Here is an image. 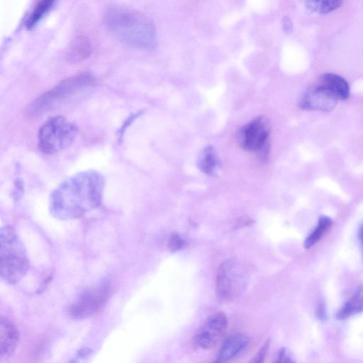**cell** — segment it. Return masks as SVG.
Instances as JSON below:
<instances>
[{
    "label": "cell",
    "instance_id": "cell-1",
    "mask_svg": "<svg viewBox=\"0 0 363 363\" xmlns=\"http://www.w3.org/2000/svg\"><path fill=\"white\" fill-rule=\"evenodd\" d=\"M105 179L97 171L89 169L66 179L51 193L49 210L61 220L80 218L100 206Z\"/></svg>",
    "mask_w": 363,
    "mask_h": 363
},
{
    "label": "cell",
    "instance_id": "cell-2",
    "mask_svg": "<svg viewBox=\"0 0 363 363\" xmlns=\"http://www.w3.org/2000/svg\"><path fill=\"white\" fill-rule=\"evenodd\" d=\"M104 22L109 31L123 43L140 49H151L157 43L152 22L140 12L113 4L104 12Z\"/></svg>",
    "mask_w": 363,
    "mask_h": 363
},
{
    "label": "cell",
    "instance_id": "cell-3",
    "mask_svg": "<svg viewBox=\"0 0 363 363\" xmlns=\"http://www.w3.org/2000/svg\"><path fill=\"white\" fill-rule=\"evenodd\" d=\"M29 259L26 248L13 228L5 225L0 231V274L6 283L15 284L27 273Z\"/></svg>",
    "mask_w": 363,
    "mask_h": 363
},
{
    "label": "cell",
    "instance_id": "cell-4",
    "mask_svg": "<svg viewBox=\"0 0 363 363\" xmlns=\"http://www.w3.org/2000/svg\"><path fill=\"white\" fill-rule=\"evenodd\" d=\"M78 134L77 127L62 116L49 118L38 132V147L46 155H54L68 148Z\"/></svg>",
    "mask_w": 363,
    "mask_h": 363
},
{
    "label": "cell",
    "instance_id": "cell-5",
    "mask_svg": "<svg viewBox=\"0 0 363 363\" xmlns=\"http://www.w3.org/2000/svg\"><path fill=\"white\" fill-rule=\"evenodd\" d=\"M94 77L83 72L67 78L50 90L43 94L28 106V116L35 117L54 106L58 102L91 85Z\"/></svg>",
    "mask_w": 363,
    "mask_h": 363
},
{
    "label": "cell",
    "instance_id": "cell-6",
    "mask_svg": "<svg viewBox=\"0 0 363 363\" xmlns=\"http://www.w3.org/2000/svg\"><path fill=\"white\" fill-rule=\"evenodd\" d=\"M248 276L245 267L237 260L229 259L219 266L216 290L220 300L231 301L245 289Z\"/></svg>",
    "mask_w": 363,
    "mask_h": 363
},
{
    "label": "cell",
    "instance_id": "cell-7",
    "mask_svg": "<svg viewBox=\"0 0 363 363\" xmlns=\"http://www.w3.org/2000/svg\"><path fill=\"white\" fill-rule=\"evenodd\" d=\"M111 292L108 282L84 289L69 306V314L74 319H84L99 312L106 303Z\"/></svg>",
    "mask_w": 363,
    "mask_h": 363
},
{
    "label": "cell",
    "instance_id": "cell-8",
    "mask_svg": "<svg viewBox=\"0 0 363 363\" xmlns=\"http://www.w3.org/2000/svg\"><path fill=\"white\" fill-rule=\"evenodd\" d=\"M228 320L223 313L209 316L195 335L196 344L203 349L213 347L226 332Z\"/></svg>",
    "mask_w": 363,
    "mask_h": 363
},
{
    "label": "cell",
    "instance_id": "cell-9",
    "mask_svg": "<svg viewBox=\"0 0 363 363\" xmlns=\"http://www.w3.org/2000/svg\"><path fill=\"white\" fill-rule=\"evenodd\" d=\"M268 136L269 130L263 118H257L240 129L239 144L245 150L260 151L264 148Z\"/></svg>",
    "mask_w": 363,
    "mask_h": 363
},
{
    "label": "cell",
    "instance_id": "cell-10",
    "mask_svg": "<svg viewBox=\"0 0 363 363\" xmlns=\"http://www.w3.org/2000/svg\"><path fill=\"white\" fill-rule=\"evenodd\" d=\"M337 101L325 88L317 84L306 91L301 99L300 106L303 109L330 111L335 108Z\"/></svg>",
    "mask_w": 363,
    "mask_h": 363
},
{
    "label": "cell",
    "instance_id": "cell-11",
    "mask_svg": "<svg viewBox=\"0 0 363 363\" xmlns=\"http://www.w3.org/2000/svg\"><path fill=\"white\" fill-rule=\"evenodd\" d=\"M19 340L16 325L7 318H0V359L10 357L15 352Z\"/></svg>",
    "mask_w": 363,
    "mask_h": 363
},
{
    "label": "cell",
    "instance_id": "cell-12",
    "mask_svg": "<svg viewBox=\"0 0 363 363\" xmlns=\"http://www.w3.org/2000/svg\"><path fill=\"white\" fill-rule=\"evenodd\" d=\"M249 338L242 333H234L227 337L216 357V362H226L240 354L248 345Z\"/></svg>",
    "mask_w": 363,
    "mask_h": 363
},
{
    "label": "cell",
    "instance_id": "cell-13",
    "mask_svg": "<svg viewBox=\"0 0 363 363\" xmlns=\"http://www.w3.org/2000/svg\"><path fill=\"white\" fill-rule=\"evenodd\" d=\"M320 86L329 91L337 100L347 99L350 95V87L347 81L333 73H325L318 80Z\"/></svg>",
    "mask_w": 363,
    "mask_h": 363
},
{
    "label": "cell",
    "instance_id": "cell-14",
    "mask_svg": "<svg viewBox=\"0 0 363 363\" xmlns=\"http://www.w3.org/2000/svg\"><path fill=\"white\" fill-rule=\"evenodd\" d=\"M363 312V284L359 285L336 313L338 320L348 318Z\"/></svg>",
    "mask_w": 363,
    "mask_h": 363
},
{
    "label": "cell",
    "instance_id": "cell-15",
    "mask_svg": "<svg viewBox=\"0 0 363 363\" xmlns=\"http://www.w3.org/2000/svg\"><path fill=\"white\" fill-rule=\"evenodd\" d=\"M91 52V43L84 35L76 36L70 44L68 58L72 62L86 60Z\"/></svg>",
    "mask_w": 363,
    "mask_h": 363
},
{
    "label": "cell",
    "instance_id": "cell-16",
    "mask_svg": "<svg viewBox=\"0 0 363 363\" xmlns=\"http://www.w3.org/2000/svg\"><path fill=\"white\" fill-rule=\"evenodd\" d=\"M219 161L217 155L211 145L203 149L197 160L198 168L208 176H214L219 168Z\"/></svg>",
    "mask_w": 363,
    "mask_h": 363
},
{
    "label": "cell",
    "instance_id": "cell-17",
    "mask_svg": "<svg viewBox=\"0 0 363 363\" xmlns=\"http://www.w3.org/2000/svg\"><path fill=\"white\" fill-rule=\"evenodd\" d=\"M57 0H39L26 21L25 26L28 30L35 28L40 21L53 7Z\"/></svg>",
    "mask_w": 363,
    "mask_h": 363
},
{
    "label": "cell",
    "instance_id": "cell-18",
    "mask_svg": "<svg viewBox=\"0 0 363 363\" xmlns=\"http://www.w3.org/2000/svg\"><path fill=\"white\" fill-rule=\"evenodd\" d=\"M332 224L333 221L330 217L321 216L318 219L316 227L306 238L304 242L305 248L309 249L315 245V243L328 231Z\"/></svg>",
    "mask_w": 363,
    "mask_h": 363
},
{
    "label": "cell",
    "instance_id": "cell-19",
    "mask_svg": "<svg viewBox=\"0 0 363 363\" xmlns=\"http://www.w3.org/2000/svg\"><path fill=\"white\" fill-rule=\"evenodd\" d=\"M343 0H306L307 9L313 13L325 14L338 9Z\"/></svg>",
    "mask_w": 363,
    "mask_h": 363
},
{
    "label": "cell",
    "instance_id": "cell-20",
    "mask_svg": "<svg viewBox=\"0 0 363 363\" xmlns=\"http://www.w3.org/2000/svg\"><path fill=\"white\" fill-rule=\"evenodd\" d=\"M186 242L178 233H172L168 240V247L172 252H177L182 250Z\"/></svg>",
    "mask_w": 363,
    "mask_h": 363
},
{
    "label": "cell",
    "instance_id": "cell-21",
    "mask_svg": "<svg viewBox=\"0 0 363 363\" xmlns=\"http://www.w3.org/2000/svg\"><path fill=\"white\" fill-rule=\"evenodd\" d=\"M270 343V340H267L265 343L262 345L259 351L257 352V355L255 357L251 362H262L264 360L265 356L267 354L269 346Z\"/></svg>",
    "mask_w": 363,
    "mask_h": 363
},
{
    "label": "cell",
    "instance_id": "cell-22",
    "mask_svg": "<svg viewBox=\"0 0 363 363\" xmlns=\"http://www.w3.org/2000/svg\"><path fill=\"white\" fill-rule=\"evenodd\" d=\"M277 362H292L294 360L291 358L290 355L288 354L287 351L282 348L280 350L277 359Z\"/></svg>",
    "mask_w": 363,
    "mask_h": 363
},
{
    "label": "cell",
    "instance_id": "cell-23",
    "mask_svg": "<svg viewBox=\"0 0 363 363\" xmlns=\"http://www.w3.org/2000/svg\"><path fill=\"white\" fill-rule=\"evenodd\" d=\"M358 235H359V239L360 241V244L362 246V255H363V225L360 227V228L359 230Z\"/></svg>",
    "mask_w": 363,
    "mask_h": 363
},
{
    "label": "cell",
    "instance_id": "cell-24",
    "mask_svg": "<svg viewBox=\"0 0 363 363\" xmlns=\"http://www.w3.org/2000/svg\"><path fill=\"white\" fill-rule=\"evenodd\" d=\"M318 315L320 318H323L325 317V311L323 310V304L320 305L318 309Z\"/></svg>",
    "mask_w": 363,
    "mask_h": 363
}]
</instances>
